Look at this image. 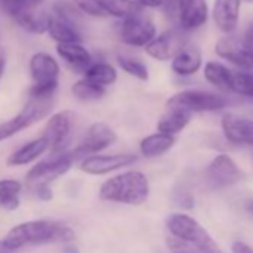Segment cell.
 Here are the masks:
<instances>
[{
	"mask_svg": "<svg viewBox=\"0 0 253 253\" xmlns=\"http://www.w3.org/2000/svg\"><path fill=\"white\" fill-rule=\"evenodd\" d=\"M73 152H52V155L39 164H36L33 169L29 170L26 176V183L30 189H35L38 186L49 185L55 179L64 176L75 163Z\"/></svg>",
	"mask_w": 253,
	"mask_h": 253,
	"instance_id": "obj_6",
	"label": "cell"
},
{
	"mask_svg": "<svg viewBox=\"0 0 253 253\" xmlns=\"http://www.w3.org/2000/svg\"><path fill=\"white\" fill-rule=\"evenodd\" d=\"M231 92L253 98V72H250V70L234 72Z\"/></svg>",
	"mask_w": 253,
	"mask_h": 253,
	"instance_id": "obj_31",
	"label": "cell"
},
{
	"mask_svg": "<svg viewBox=\"0 0 253 253\" xmlns=\"http://www.w3.org/2000/svg\"><path fill=\"white\" fill-rule=\"evenodd\" d=\"M176 143L174 136L166 134V133H154L151 136H146L140 142V154L145 158H157L164 154H167Z\"/></svg>",
	"mask_w": 253,
	"mask_h": 253,
	"instance_id": "obj_23",
	"label": "cell"
},
{
	"mask_svg": "<svg viewBox=\"0 0 253 253\" xmlns=\"http://www.w3.org/2000/svg\"><path fill=\"white\" fill-rule=\"evenodd\" d=\"M32 191H33V194H35L39 200H42V201H49V200L52 198V189L49 188V185L38 186V188H35V189H32Z\"/></svg>",
	"mask_w": 253,
	"mask_h": 253,
	"instance_id": "obj_36",
	"label": "cell"
},
{
	"mask_svg": "<svg viewBox=\"0 0 253 253\" xmlns=\"http://www.w3.org/2000/svg\"><path fill=\"white\" fill-rule=\"evenodd\" d=\"M72 94L79 100V101H97L100 98H103L106 95V86H101L92 81H89L88 78H82L78 82L73 84L72 86Z\"/></svg>",
	"mask_w": 253,
	"mask_h": 253,
	"instance_id": "obj_27",
	"label": "cell"
},
{
	"mask_svg": "<svg viewBox=\"0 0 253 253\" xmlns=\"http://www.w3.org/2000/svg\"><path fill=\"white\" fill-rule=\"evenodd\" d=\"M30 75L33 85L29 89V95L54 97L60 78V66L54 57L46 52L33 54L30 58Z\"/></svg>",
	"mask_w": 253,
	"mask_h": 253,
	"instance_id": "obj_5",
	"label": "cell"
},
{
	"mask_svg": "<svg viewBox=\"0 0 253 253\" xmlns=\"http://www.w3.org/2000/svg\"><path fill=\"white\" fill-rule=\"evenodd\" d=\"M166 244H167V249L170 250V253H203L195 246H192L171 234L166 238Z\"/></svg>",
	"mask_w": 253,
	"mask_h": 253,
	"instance_id": "obj_33",
	"label": "cell"
},
{
	"mask_svg": "<svg viewBox=\"0 0 253 253\" xmlns=\"http://www.w3.org/2000/svg\"><path fill=\"white\" fill-rule=\"evenodd\" d=\"M192 112L177 107V106H167V110L163 113V116L158 121L157 128L161 133L176 136L180 131L186 128V125L192 119Z\"/></svg>",
	"mask_w": 253,
	"mask_h": 253,
	"instance_id": "obj_21",
	"label": "cell"
},
{
	"mask_svg": "<svg viewBox=\"0 0 253 253\" xmlns=\"http://www.w3.org/2000/svg\"><path fill=\"white\" fill-rule=\"evenodd\" d=\"M173 204L182 210H192L195 207V198L189 191L179 189L173 194Z\"/></svg>",
	"mask_w": 253,
	"mask_h": 253,
	"instance_id": "obj_34",
	"label": "cell"
},
{
	"mask_svg": "<svg viewBox=\"0 0 253 253\" xmlns=\"http://www.w3.org/2000/svg\"><path fill=\"white\" fill-rule=\"evenodd\" d=\"M220 125L228 142L253 146V119L238 116L235 113H225Z\"/></svg>",
	"mask_w": 253,
	"mask_h": 253,
	"instance_id": "obj_18",
	"label": "cell"
},
{
	"mask_svg": "<svg viewBox=\"0 0 253 253\" xmlns=\"http://www.w3.org/2000/svg\"><path fill=\"white\" fill-rule=\"evenodd\" d=\"M137 161L134 154H112V155H89L81 161V170L91 176H103L119 169L130 167Z\"/></svg>",
	"mask_w": 253,
	"mask_h": 253,
	"instance_id": "obj_17",
	"label": "cell"
},
{
	"mask_svg": "<svg viewBox=\"0 0 253 253\" xmlns=\"http://www.w3.org/2000/svg\"><path fill=\"white\" fill-rule=\"evenodd\" d=\"M63 253H81V252H79L78 246H75V244H72V243L69 241V243H64V246H63Z\"/></svg>",
	"mask_w": 253,
	"mask_h": 253,
	"instance_id": "obj_41",
	"label": "cell"
},
{
	"mask_svg": "<svg viewBox=\"0 0 253 253\" xmlns=\"http://www.w3.org/2000/svg\"><path fill=\"white\" fill-rule=\"evenodd\" d=\"M186 45L185 32L182 29H170L158 36H155L146 46L145 51L149 57L158 61L173 60L182 48Z\"/></svg>",
	"mask_w": 253,
	"mask_h": 253,
	"instance_id": "obj_15",
	"label": "cell"
},
{
	"mask_svg": "<svg viewBox=\"0 0 253 253\" xmlns=\"http://www.w3.org/2000/svg\"><path fill=\"white\" fill-rule=\"evenodd\" d=\"M136 2L143 8L163 9V8H170V5L174 2V0H136Z\"/></svg>",
	"mask_w": 253,
	"mask_h": 253,
	"instance_id": "obj_35",
	"label": "cell"
},
{
	"mask_svg": "<svg viewBox=\"0 0 253 253\" xmlns=\"http://www.w3.org/2000/svg\"><path fill=\"white\" fill-rule=\"evenodd\" d=\"M46 0H17L8 15L26 32L42 35L48 30L49 11L45 6Z\"/></svg>",
	"mask_w": 253,
	"mask_h": 253,
	"instance_id": "obj_7",
	"label": "cell"
},
{
	"mask_svg": "<svg viewBox=\"0 0 253 253\" xmlns=\"http://www.w3.org/2000/svg\"><path fill=\"white\" fill-rule=\"evenodd\" d=\"M21 183L15 179L0 180V207L6 210H15L20 206Z\"/></svg>",
	"mask_w": 253,
	"mask_h": 253,
	"instance_id": "obj_29",
	"label": "cell"
},
{
	"mask_svg": "<svg viewBox=\"0 0 253 253\" xmlns=\"http://www.w3.org/2000/svg\"><path fill=\"white\" fill-rule=\"evenodd\" d=\"M57 52L66 61V64L75 72L85 73L86 69L92 64L91 54L88 52V49L85 46L81 45V42L58 43L57 45Z\"/></svg>",
	"mask_w": 253,
	"mask_h": 253,
	"instance_id": "obj_20",
	"label": "cell"
},
{
	"mask_svg": "<svg viewBox=\"0 0 253 253\" xmlns=\"http://www.w3.org/2000/svg\"><path fill=\"white\" fill-rule=\"evenodd\" d=\"M244 39L247 41V43L252 46V49H253V21L249 24V27H247V30H246V33H244Z\"/></svg>",
	"mask_w": 253,
	"mask_h": 253,
	"instance_id": "obj_40",
	"label": "cell"
},
{
	"mask_svg": "<svg viewBox=\"0 0 253 253\" xmlns=\"http://www.w3.org/2000/svg\"><path fill=\"white\" fill-rule=\"evenodd\" d=\"M167 106H177L182 109H186L192 113H201V112H217L226 106V100L211 91L204 89H183L176 94H173Z\"/></svg>",
	"mask_w": 253,
	"mask_h": 253,
	"instance_id": "obj_8",
	"label": "cell"
},
{
	"mask_svg": "<svg viewBox=\"0 0 253 253\" xmlns=\"http://www.w3.org/2000/svg\"><path fill=\"white\" fill-rule=\"evenodd\" d=\"M247 209H249V211L253 214V201L252 203H249V206H247Z\"/></svg>",
	"mask_w": 253,
	"mask_h": 253,
	"instance_id": "obj_43",
	"label": "cell"
},
{
	"mask_svg": "<svg viewBox=\"0 0 253 253\" xmlns=\"http://www.w3.org/2000/svg\"><path fill=\"white\" fill-rule=\"evenodd\" d=\"M241 3L243 0H214L213 20L220 32L231 35L237 29Z\"/></svg>",
	"mask_w": 253,
	"mask_h": 253,
	"instance_id": "obj_19",
	"label": "cell"
},
{
	"mask_svg": "<svg viewBox=\"0 0 253 253\" xmlns=\"http://www.w3.org/2000/svg\"><path fill=\"white\" fill-rule=\"evenodd\" d=\"M73 121L75 115L70 110L57 112L48 119L43 130V137L46 139L52 152H61L66 149L73 128Z\"/></svg>",
	"mask_w": 253,
	"mask_h": 253,
	"instance_id": "obj_16",
	"label": "cell"
},
{
	"mask_svg": "<svg viewBox=\"0 0 253 253\" xmlns=\"http://www.w3.org/2000/svg\"><path fill=\"white\" fill-rule=\"evenodd\" d=\"M204 179L210 189L219 191L237 185L243 179V171L229 155L219 154L207 166Z\"/></svg>",
	"mask_w": 253,
	"mask_h": 253,
	"instance_id": "obj_9",
	"label": "cell"
},
{
	"mask_svg": "<svg viewBox=\"0 0 253 253\" xmlns=\"http://www.w3.org/2000/svg\"><path fill=\"white\" fill-rule=\"evenodd\" d=\"M79 17L73 15L72 12L52 6L49 11V20H48V35L51 39H54L57 43H73V42H82L84 36L81 33L79 27Z\"/></svg>",
	"mask_w": 253,
	"mask_h": 253,
	"instance_id": "obj_11",
	"label": "cell"
},
{
	"mask_svg": "<svg viewBox=\"0 0 253 253\" xmlns=\"http://www.w3.org/2000/svg\"><path fill=\"white\" fill-rule=\"evenodd\" d=\"M15 2H17V0H0V9H2L5 14H8Z\"/></svg>",
	"mask_w": 253,
	"mask_h": 253,
	"instance_id": "obj_39",
	"label": "cell"
},
{
	"mask_svg": "<svg viewBox=\"0 0 253 253\" xmlns=\"http://www.w3.org/2000/svg\"><path fill=\"white\" fill-rule=\"evenodd\" d=\"M119 67L126 73L139 81H148L149 79V69L148 66L137 57L130 55H119L118 57Z\"/></svg>",
	"mask_w": 253,
	"mask_h": 253,
	"instance_id": "obj_30",
	"label": "cell"
},
{
	"mask_svg": "<svg viewBox=\"0 0 253 253\" xmlns=\"http://www.w3.org/2000/svg\"><path fill=\"white\" fill-rule=\"evenodd\" d=\"M107 17L115 18H126L143 12V6H140L136 0H98Z\"/></svg>",
	"mask_w": 253,
	"mask_h": 253,
	"instance_id": "obj_26",
	"label": "cell"
},
{
	"mask_svg": "<svg viewBox=\"0 0 253 253\" xmlns=\"http://www.w3.org/2000/svg\"><path fill=\"white\" fill-rule=\"evenodd\" d=\"M217 57L229 61L241 70L253 69V49L244 39V36H225L214 45Z\"/></svg>",
	"mask_w": 253,
	"mask_h": 253,
	"instance_id": "obj_13",
	"label": "cell"
},
{
	"mask_svg": "<svg viewBox=\"0 0 253 253\" xmlns=\"http://www.w3.org/2000/svg\"><path fill=\"white\" fill-rule=\"evenodd\" d=\"M118 36L121 42L130 46H146L157 36V26L154 21L142 14L126 17L118 26Z\"/></svg>",
	"mask_w": 253,
	"mask_h": 253,
	"instance_id": "obj_10",
	"label": "cell"
},
{
	"mask_svg": "<svg viewBox=\"0 0 253 253\" xmlns=\"http://www.w3.org/2000/svg\"><path fill=\"white\" fill-rule=\"evenodd\" d=\"M54 97H35L29 95L27 103L14 118L0 124V142H3L17 133L29 128L33 124L46 118L52 109Z\"/></svg>",
	"mask_w": 253,
	"mask_h": 253,
	"instance_id": "obj_4",
	"label": "cell"
},
{
	"mask_svg": "<svg viewBox=\"0 0 253 253\" xmlns=\"http://www.w3.org/2000/svg\"><path fill=\"white\" fill-rule=\"evenodd\" d=\"M116 139L118 136L110 125L104 122H94L88 128L79 146L72 152L75 158H85L107 149L116 142Z\"/></svg>",
	"mask_w": 253,
	"mask_h": 253,
	"instance_id": "obj_14",
	"label": "cell"
},
{
	"mask_svg": "<svg viewBox=\"0 0 253 253\" xmlns=\"http://www.w3.org/2000/svg\"><path fill=\"white\" fill-rule=\"evenodd\" d=\"M203 66V55L197 46L185 45L182 51L171 60V70L177 76H192Z\"/></svg>",
	"mask_w": 253,
	"mask_h": 253,
	"instance_id": "obj_22",
	"label": "cell"
},
{
	"mask_svg": "<svg viewBox=\"0 0 253 253\" xmlns=\"http://www.w3.org/2000/svg\"><path fill=\"white\" fill-rule=\"evenodd\" d=\"M149 194V179L137 170L124 171L107 179L98 191L100 200L126 206H142L148 201Z\"/></svg>",
	"mask_w": 253,
	"mask_h": 253,
	"instance_id": "obj_1",
	"label": "cell"
},
{
	"mask_svg": "<svg viewBox=\"0 0 253 253\" xmlns=\"http://www.w3.org/2000/svg\"><path fill=\"white\" fill-rule=\"evenodd\" d=\"M17 249H14L5 238L0 240V253H15Z\"/></svg>",
	"mask_w": 253,
	"mask_h": 253,
	"instance_id": "obj_38",
	"label": "cell"
},
{
	"mask_svg": "<svg viewBox=\"0 0 253 253\" xmlns=\"http://www.w3.org/2000/svg\"><path fill=\"white\" fill-rule=\"evenodd\" d=\"M5 240L18 250L27 244L69 243L75 240V231L57 220H30L14 226Z\"/></svg>",
	"mask_w": 253,
	"mask_h": 253,
	"instance_id": "obj_2",
	"label": "cell"
},
{
	"mask_svg": "<svg viewBox=\"0 0 253 253\" xmlns=\"http://www.w3.org/2000/svg\"><path fill=\"white\" fill-rule=\"evenodd\" d=\"M5 66H6L5 54H3V51H2V49H0V78L3 76V72H5Z\"/></svg>",
	"mask_w": 253,
	"mask_h": 253,
	"instance_id": "obj_42",
	"label": "cell"
},
{
	"mask_svg": "<svg viewBox=\"0 0 253 253\" xmlns=\"http://www.w3.org/2000/svg\"><path fill=\"white\" fill-rule=\"evenodd\" d=\"M72 2L82 14H86L89 17H97V18L107 17L106 11L103 9L98 0H72Z\"/></svg>",
	"mask_w": 253,
	"mask_h": 253,
	"instance_id": "obj_32",
	"label": "cell"
},
{
	"mask_svg": "<svg viewBox=\"0 0 253 253\" xmlns=\"http://www.w3.org/2000/svg\"><path fill=\"white\" fill-rule=\"evenodd\" d=\"M49 149V145L46 139L42 136L39 139H35L24 146L18 148L9 158H8V166H27L32 161L38 160L41 155H43Z\"/></svg>",
	"mask_w": 253,
	"mask_h": 253,
	"instance_id": "obj_24",
	"label": "cell"
},
{
	"mask_svg": "<svg viewBox=\"0 0 253 253\" xmlns=\"http://www.w3.org/2000/svg\"><path fill=\"white\" fill-rule=\"evenodd\" d=\"M231 252H232V253H253V247L249 246L247 243L241 241V240H237V241L232 243Z\"/></svg>",
	"mask_w": 253,
	"mask_h": 253,
	"instance_id": "obj_37",
	"label": "cell"
},
{
	"mask_svg": "<svg viewBox=\"0 0 253 253\" xmlns=\"http://www.w3.org/2000/svg\"><path fill=\"white\" fill-rule=\"evenodd\" d=\"M232 73L234 70L228 69L226 66L217 61H209L204 66V78L207 79V82L223 92H231Z\"/></svg>",
	"mask_w": 253,
	"mask_h": 253,
	"instance_id": "obj_25",
	"label": "cell"
},
{
	"mask_svg": "<svg viewBox=\"0 0 253 253\" xmlns=\"http://www.w3.org/2000/svg\"><path fill=\"white\" fill-rule=\"evenodd\" d=\"M166 226L171 235L195 246L203 253H223L210 232L195 217L183 211L169 214L166 219Z\"/></svg>",
	"mask_w": 253,
	"mask_h": 253,
	"instance_id": "obj_3",
	"label": "cell"
},
{
	"mask_svg": "<svg viewBox=\"0 0 253 253\" xmlns=\"http://www.w3.org/2000/svg\"><path fill=\"white\" fill-rule=\"evenodd\" d=\"M179 29L192 32L203 27L209 20V6L206 0H174L170 5Z\"/></svg>",
	"mask_w": 253,
	"mask_h": 253,
	"instance_id": "obj_12",
	"label": "cell"
},
{
	"mask_svg": "<svg viewBox=\"0 0 253 253\" xmlns=\"http://www.w3.org/2000/svg\"><path fill=\"white\" fill-rule=\"evenodd\" d=\"M244 3H249V5H253V0H243Z\"/></svg>",
	"mask_w": 253,
	"mask_h": 253,
	"instance_id": "obj_44",
	"label": "cell"
},
{
	"mask_svg": "<svg viewBox=\"0 0 253 253\" xmlns=\"http://www.w3.org/2000/svg\"><path fill=\"white\" fill-rule=\"evenodd\" d=\"M84 75L89 81H92L101 86H106V88L113 85L118 79L116 69L109 63H92Z\"/></svg>",
	"mask_w": 253,
	"mask_h": 253,
	"instance_id": "obj_28",
	"label": "cell"
}]
</instances>
